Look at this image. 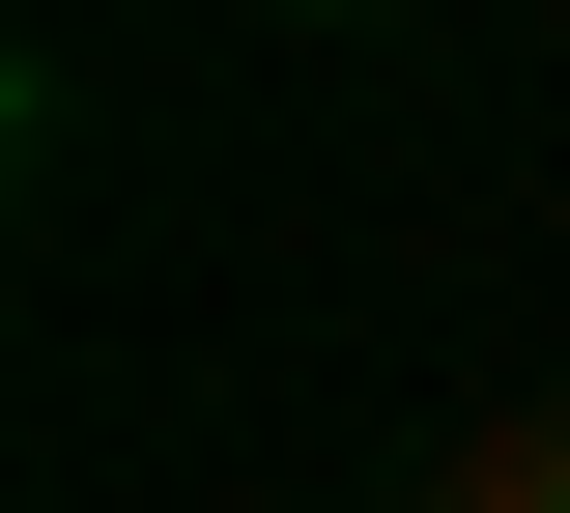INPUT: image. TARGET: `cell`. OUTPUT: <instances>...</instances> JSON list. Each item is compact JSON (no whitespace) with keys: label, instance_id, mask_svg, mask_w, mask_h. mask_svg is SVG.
<instances>
[{"label":"cell","instance_id":"6da1fadb","mask_svg":"<svg viewBox=\"0 0 570 513\" xmlns=\"http://www.w3.org/2000/svg\"><path fill=\"white\" fill-rule=\"evenodd\" d=\"M400 513H570V399H513V428H456V456H400Z\"/></svg>","mask_w":570,"mask_h":513},{"label":"cell","instance_id":"7a4b0ae2","mask_svg":"<svg viewBox=\"0 0 570 513\" xmlns=\"http://www.w3.org/2000/svg\"><path fill=\"white\" fill-rule=\"evenodd\" d=\"M314 29H371V0H314Z\"/></svg>","mask_w":570,"mask_h":513}]
</instances>
